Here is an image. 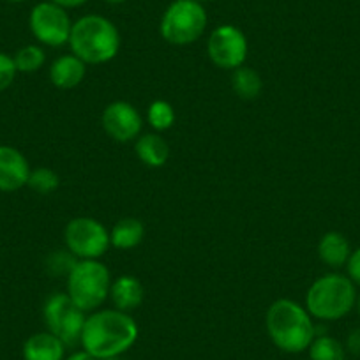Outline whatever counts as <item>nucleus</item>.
<instances>
[{
	"mask_svg": "<svg viewBox=\"0 0 360 360\" xmlns=\"http://www.w3.org/2000/svg\"><path fill=\"white\" fill-rule=\"evenodd\" d=\"M352 251L349 240L341 231H327L318 242V258L334 270L346 266Z\"/></svg>",
	"mask_w": 360,
	"mask_h": 360,
	"instance_id": "16",
	"label": "nucleus"
},
{
	"mask_svg": "<svg viewBox=\"0 0 360 360\" xmlns=\"http://www.w3.org/2000/svg\"><path fill=\"white\" fill-rule=\"evenodd\" d=\"M175 110L165 99H155L148 105L147 110V122L150 124L152 129L155 133H162V131L172 129L173 124H175Z\"/></svg>",
	"mask_w": 360,
	"mask_h": 360,
	"instance_id": "21",
	"label": "nucleus"
},
{
	"mask_svg": "<svg viewBox=\"0 0 360 360\" xmlns=\"http://www.w3.org/2000/svg\"><path fill=\"white\" fill-rule=\"evenodd\" d=\"M112 272L99 259H78L65 278L68 295L83 313H94L110 299Z\"/></svg>",
	"mask_w": 360,
	"mask_h": 360,
	"instance_id": "5",
	"label": "nucleus"
},
{
	"mask_svg": "<svg viewBox=\"0 0 360 360\" xmlns=\"http://www.w3.org/2000/svg\"><path fill=\"white\" fill-rule=\"evenodd\" d=\"M32 191H36L37 195H51L58 189L60 186V179H58L57 173L51 168L46 166H39L36 169H30L29 182H27Z\"/></svg>",
	"mask_w": 360,
	"mask_h": 360,
	"instance_id": "23",
	"label": "nucleus"
},
{
	"mask_svg": "<svg viewBox=\"0 0 360 360\" xmlns=\"http://www.w3.org/2000/svg\"><path fill=\"white\" fill-rule=\"evenodd\" d=\"M103 2H106V4L110 6H119V4H124L126 0H103Z\"/></svg>",
	"mask_w": 360,
	"mask_h": 360,
	"instance_id": "30",
	"label": "nucleus"
},
{
	"mask_svg": "<svg viewBox=\"0 0 360 360\" xmlns=\"http://www.w3.org/2000/svg\"><path fill=\"white\" fill-rule=\"evenodd\" d=\"M64 360H98V359H96V356H92L89 352H85V349L82 348V349H78V352H72L71 355L65 356Z\"/></svg>",
	"mask_w": 360,
	"mask_h": 360,
	"instance_id": "29",
	"label": "nucleus"
},
{
	"mask_svg": "<svg viewBox=\"0 0 360 360\" xmlns=\"http://www.w3.org/2000/svg\"><path fill=\"white\" fill-rule=\"evenodd\" d=\"M345 348L346 353H349V355L353 356H359L360 359V327L349 330V334L346 335Z\"/></svg>",
	"mask_w": 360,
	"mask_h": 360,
	"instance_id": "27",
	"label": "nucleus"
},
{
	"mask_svg": "<svg viewBox=\"0 0 360 360\" xmlns=\"http://www.w3.org/2000/svg\"><path fill=\"white\" fill-rule=\"evenodd\" d=\"M65 249L78 259H99L106 255L112 242L110 230L94 217H75L64 228Z\"/></svg>",
	"mask_w": 360,
	"mask_h": 360,
	"instance_id": "7",
	"label": "nucleus"
},
{
	"mask_svg": "<svg viewBox=\"0 0 360 360\" xmlns=\"http://www.w3.org/2000/svg\"><path fill=\"white\" fill-rule=\"evenodd\" d=\"M76 262H78V258L71 255L68 249H58V251H53L48 256L46 269L51 276H65L68 278Z\"/></svg>",
	"mask_w": 360,
	"mask_h": 360,
	"instance_id": "24",
	"label": "nucleus"
},
{
	"mask_svg": "<svg viewBox=\"0 0 360 360\" xmlns=\"http://www.w3.org/2000/svg\"><path fill=\"white\" fill-rule=\"evenodd\" d=\"M30 165L25 155L11 145H0V191L15 193L29 182Z\"/></svg>",
	"mask_w": 360,
	"mask_h": 360,
	"instance_id": "12",
	"label": "nucleus"
},
{
	"mask_svg": "<svg viewBox=\"0 0 360 360\" xmlns=\"http://www.w3.org/2000/svg\"><path fill=\"white\" fill-rule=\"evenodd\" d=\"M29 27L37 43L50 48H62L69 44L72 22L68 9L53 4L50 0L39 2L29 15Z\"/></svg>",
	"mask_w": 360,
	"mask_h": 360,
	"instance_id": "9",
	"label": "nucleus"
},
{
	"mask_svg": "<svg viewBox=\"0 0 360 360\" xmlns=\"http://www.w3.org/2000/svg\"><path fill=\"white\" fill-rule=\"evenodd\" d=\"M15 65L18 72H36L46 62V53L39 44H27L15 53Z\"/></svg>",
	"mask_w": 360,
	"mask_h": 360,
	"instance_id": "22",
	"label": "nucleus"
},
{
	"mask_svg": "<svg viewBox=\"0 0 360 360\" xmlns=\"http://www.w3.org/2000/svg\"><path fill=\"white\" fill-rule=\"evenodd\" d=\"M50 2H53V4L60 6V8H64V9H76V8H82V6H85L89 0H50Z\"/></svg>",
	"mask_w": 360,
	"mask_h": 360,
	"instance_id": "28",
	"label": "nucleus"
},
{
	"mask_svg": "<svg viewBox=\"0 0 360 360\" xmlns=\"http://www.w3.org/2000/svg\"><path fill=\"white\" fill-rule=\"evenodd\" d=\"M16 75H18V69L15 65V58L0 51V92H4L13 85Z\"/></svg>",
	"mask_w": 360,
	"mask_h": 360,
	"instance_id": "25",
	"label": "nucleus"
},
{
	"mask_svg": "<svg viewBox=\"0 0 360 360\" xmlns=\"http://www.w3.org/2000/svg\"><path fill=\"white\" fill-rule=\"evenodd\" d=\"M196 2H200V4H205V2H212V0H196Z\"/></svg>",
	"mask_w": 360,
	"mask_h": 360,
	"instance_id": "33",
	"label": "nucleus"
},
{
	"mask_svg": "<svg viewBox=\"0 0 360 360\" xmlns=\"http://www.w3.org/2000/svg\"><path fill=\"white\" fill-rule=\"evenodd\" d=\"M355 309H356V313H359V316H360V293H356V300H355Z\"/></svg>",
	"mask_w": 360,
	"mask_h": 360,
	"instance_id": "31",
	"label": "nucleus"
},
{
	"mask_svg": "<svg viewBox=\"0 0 360 360\" xmlns=\"http://www.w3.org/2000/svg\"><path fill=\"white\" fill-rule=\"evenodd\" d=\"M6 2H11V4H22V2H27V0H6Z\"/></svg>",
	"mask_w": 360,
	"mask_h": 360,
	"instance_id": "32",
	"label": "nucleus"
},
{
	"mask_svg": "<svg viewBox=\"0 0 360 360\" xmlns=\"http://www.w3.org/2000/svg\"><path fill=\"white\" fill-rule=\"evenodd\" d=\"M46 330L64 341L65 346L79 345L86 313H83L65 292L51 293L43 307Z\"/></svg>",
	"mask_w": 360,
	"mask_h": 360,
	"instance_id": "8",
	"label": "nucleus"
},
{
	"mask_svg": "<svg viewBox=\"0 0 360 360\" xmlns=\"http://www.w3.org/2000/svg\"><path fill=\"white\" fill-rule=\"evenodd\" d=\"M65 349L68 346L62 339L51 334L50 330H43L27 338V341L23 342L22 355L23 360H64Z\"/></svg>",
	"mask_w": 360,
	"mask_h": 360,
	"instance_id": "13",
	"label": "nucleus"
},
{
	"mask_svg": "<svg viewBox=\"0 0 360 360\" xmlns=\"http://www.w3.org/2000/svg\"><path fill=\"white\" fill-rule=\"evenodd\" d=\"M86 75V64L76 55L65 53L55 58L50 65V82L60 90L76 89Z\"/></svg>",
	"mask_w": 360,
	"mask_h": 360,
	"instance_id": "15",
	"label": "nucleus"
},
{
	"mask_svg": "<svg viewBox=\"0 0 360 360\" xmlns=\"http://www.w3.org/2000/svg\"><path fill=\"white\" fill-rule=\"evenodd\" d=\"M143 299H145V288L136 276L124 274L112 281V288H110V300H112L115 309L131 314V311L138 309V307L141 306Z\"/></svg>",
	"mask_w": 360,
	"mask_h": 360,
	"instance_id": "14",
	"label": "nucleus"
},
{
	"mask_svg": "<svg viewBox=\"0 0 360 360\" xmlns=\"http://www.w3.org/2000/svg\"><path fill=\"white\" fill-rule=\"evenodd\" d=\"M231 89L237 98L244 99V101H252L262 94L263 79L255 69L242 65V68L231 71Z\"/></svg>",
	"mask_w": 360,
	"mask_h": 360,
	"instance_id": "19",
	"label": "nucleus"
},
{
	"mask_svg": "<svg viewBox=\"0 0 360 360\" xmlns=\"http://www.w3.org/2000/svg\"><path fill=\"white\" fill-rule=\"evenodd\" d=\"M356 286L339 272H328L314 279L306 293V309L320 321H338L355 309Z\"/></svg>",
	"mask_w": 360,
	"mask_h": 360,
	"instance_id": "4",
	"label": "nucleus"
},
{
	"mask_svg": "<svg viewBox=\"0 0 360 360\" xmlns=\"http://www.w3.org/2000/svg\"><path fill=\"white\" fill-rule=\"evenodd\" d=\"M101 124L105 133L119 143H129L140 136L143 119L136 106L127 101H113L103 110Z\"/></svg>",
	"mask_w": 360,
	"mask_h": 360,
	"instance_id": "11",
	"label": "nucleus"
},
{
	"mask_svg": "<svg viewBox=\"0 0 360 360\" xmlns=\"http://www.w3.org/2000/svg\"><path fill=\"white\" fill-rule=\"evenodd\" d=\"M103 360H122L120 356H112V359H103Z\"/></svg>",
	"mask_w": 360,
	"mask_h": 360,
	"instance_id": "34",
	"label": "nucleus"
},
{
	"mask_svg": "<svg viewBox=\"0 0 360 360\" xmlns=\"http://www.w3.org/2000/svg\"><path fill=\"white\" fill-rule=\"evenodd\" d=\"M307 352L311 360H346L345 345L328 334H316Z\"/></svg>",
	"mask_w": 360,
	"mask_h": 360,
	"instance_id": "20",
	"label": "nucleus"
},
{
	"mask_svg": "<svg viewBox=\"0 0 360 360\" xmlns=\"http://www.w3.org/2000/svg\"><path fill=\"white\" fill-rule=\"evenodd\" d=\"M209 13L196 0H173L159 22V34L173 46H188L205 34Z\"/></svg>",
	"mask_w": 360,
	"mask_h": 360,
	"instance_id": "6",
	"label": "nucleus"
},
{
	"mask_svg": "<svg viewBox=\"0 0 360 360\" xmlns=\"http://www.w3.org/2000/svg\"><path fill=\"white\" fill-rule=\"evenodd\" d=\"M346 276L352 279L353 285L360 286V245L353 249L348 262H346Z\"/></svg>",
	"mask_w": 360,
	"mask_h": 360,
	"instance_id": "26",
	"label": "nucleus"
},
{
	"mask_svg": "<svg viewBox=\"0 0 360 360\" xmlns=\"http://www.w3.org/2000/svg\"><path fill=\"white\" fill-rule=\"evenodd\" d=\"M207 53L216 68L235 71L248 60V37L238 27L224 23L210 32L209 41H207Z\"/></svg>",
	"mask_w": 360,
	"mask_h": 360,
	"instance_id": "10",
	"label": "nucleus"
},
{
	"mask_svg": "<svg viewBox=\"0 0 360 360\" xmlns=\"http://www.w3.org/2000/svg\"><path fill=\"white\" fill-rule=\"evenodd\" d=\"M120 32L112 20L103 15H85L72 22L69 48L86 65H101L119 55Z\"/></svg>",
	"mask_w": 360,
	"mask_h": 360,
	"instance_id": "3",
	"label": "nucleus"
},
{
	"mask_svg": "<svg viewBox=\"0 0 360 360\" xmlns=\"http://www.w3.org/2000/svg\"><path fill=\"white\" fill-rule=\"evenodd\" d=\"M134 152L148 168H161L169 159V145L159 133H147L136 138Z\"/></svg>",
	"mask_w": 360,
	"mask_h": 360,
	"instance_id": "17",
	"label": "nucleus"
},
{
	"mask_svg": "<svg viewBox=\"0 0 360 360\" xmlns=\"http://www.w3.org/2000/svg\"><path fill=\"white\" fill-rule=\"evenodd\" d=\"M140 328L129 313L115 309H98L86 314L79 345L98 360L122 356L138 341Z\"/></svg>",
	"mask_w": 360,
	"mask_h": 360,
	"instance_id": "1",
	"label": "nucleus"
},
{
	"mask_svg": "<svg viewBox=\"0 0 360 360\" xmlns=\"http://www.w3.org/2000/svg\"><path fill=\"white\" fill-rule=\"evenodd\" d=\"M145 226L136 217H124L119 219L113 228L110 230V242L112 248L120 249V251H129V249L138 248L143 242Z\"/></svg>",
	"mask_w": 360,
	"mask_h": 360,
	"instance_id": "18",
	"label": "nucleus"
},
{
	"mask_svg": "<svg viewBox=\"0 0 360 360\" xmlns=\"http://www.w3.org/2000/svg\"><path fill=\"white\" fill-rule=\"evenodd\" d=\"M265 328L276 348L302 353L316 338V325L304 306L292 299H278L265 313Z\"/></svg>",
	"mask_w": 360,
	"mask_h": 360,
	"instance_id": "2",
	"label": "nucleus"
}]
</instances>
